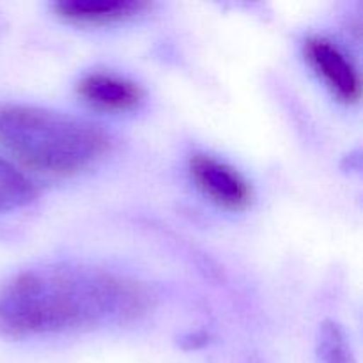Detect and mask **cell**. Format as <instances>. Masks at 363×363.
Listing matches in <instances>:
<instances>
[{
	"instance_id": "cell-1",
	"label": "cell",
	"mask_w": 363,
	"mask_h": 363,
	"mask_svg": "<svg viewBox=\"0 0 363 363\" xmlns=\"http://www.w3.org/2000/svg\"><path fill=\"white\" fill-rule=\"evenodd\" d=\"M155 294L131 277L85 264H48L0 286V337L30 339L123 326L151 312Z\"/></svg>"
},
{
	"instance_id": "cell-2",
	"label": "cell",
	"mask_w": 363,
	"mask_h": 363,
	"mask_svg": "<svg viewBox=\"0 0 363 363\" xmlns=\"http://www.w3.org/2000/svg\"><path fill=\"white\" fill-rule=\"evenodd\" d=\"M112 135L71 113L32 105H0V147L25 169L67 177L112 152Z\"/></svg>"
},
{
	"instance_id": "cell-3",
	"label": "cell",
	"mask_w": 363,
	"mask_h": 363,
	"mask_svg": "<svg viewBox=\"0 0 363 363\" xmlns=\"http://www.w3.org/2000/svg\"><path fill=\"white\" fill-rule=\"evenodd\" d=\"M191 181L213 204L227 211H247L254 202L250 181L230 163L206 152H195L188 162Z\"/></svg>"
},
{
	"instance_id": "cell-4",
	"label": "cell",
	"mask_w": 363,
	"mask_h": 363,
	"mask_svg": "<svg viewBox=\"0 0 363 363\" xmlns=\"http://www.w3.org/2000/svg\"><path fill=\"white\" fill-rule=\"evenodd\" d=\"M303 55L319 80L339 101L354 105L362 98V78L353 60L333 41L312 35L305 41Z\"/></svg>"
},
{
	"instance_id": "cell-5",
	"label": "cell",
	"mask_w": 363,
	"mask_h": 363,
	"mask_svg": "<svg viewBox=\"0 0 363 363\" xmlns=\"http://www.w3.org/2000/svg\"><path fill=\"white\" fill-rule=\"evenodd\" d=\"M77 94L101 112H128L144 101V89L137 82L112 71L85 73L78 80Z\"/></svg>"
},
{
	"instance_id": "cell-6",
	"label": "cell",
	"mask_w": 363,
	"mask_h": 363,
	"mask_svg": "<svg viewBox=\"0 0 363 363\" xmlns=\"http://www.w3.org/2000/svg\"><path fill=\"white\" fill-rule=\"evenodd\" d=\"M151 7L149 2H140V0H131V2H57L53 4V11L62 21L77 27H105V25L121 23L128 21L138 14L145 13Z\"/></svg>"
},
{
	"instance_id": "cell-7",
	"label": "cell",
	"mask_w": 363,
	"mask_h": 363,
	"mask_svg": "<svg viewBox=\"0 0 363 363\" xmlns=\"http://www.w3.org/2000/svg\"><path fill=\"white\" fill-rule=\"evenodd\" d=\"M35 199V188L20 170L0 158V215L23 208Z\"/></svg>"
},
{
	"instance_id": "cell-8",
	"label": "cell",
	"mask_w": 363,
	"mask_h": 363,
	"mask_svg": "<svg viewBox=\"0 0 363 363\" xmlns=\"http://www.w3.org/2000/svg\"><path fill=\"white\" fill-rule=\"evenodd\" d=\"M315 353L321 363H354L346 333L335 321H323L319 325Z\"/></svg>"
}]
</instances>
